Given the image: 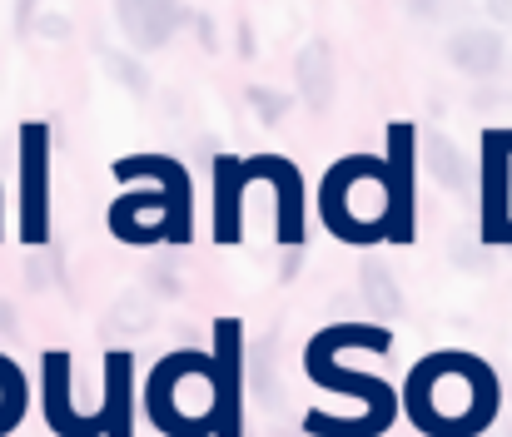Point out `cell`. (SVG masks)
Segmentation results:
<instances>
[{"label":"cell","instance_id":"10","mask_svg":"<svg viewBox=\"0 0 512 437\" xmlns=\"http://www.w3.org/2000/svg\"><path fill=\"white\" fill-rule=\"evenodd\" d=\"M115 328H130V333L150 328V303H145V298H125V303L115 308Z\"/></svg>","mask_w":512,"mask_h":437},{"label":"cell","instance_id":"4","mask_svg":"<svg viewBox=\"0 0 512 437\" xmlns=\"http://www.w3.org/2000/svg\"><path fill=\"white\" fill-rule=\"evenodd\" d=\"M423 164H428V174L443 189H463L468 184V159H463V149L453 145L443 130H428L423 135Z\"/></svg>","mask_w":512,"mask_h":437},{"label":"cell","instance_id":"1","mask_svg":"<svg viewBox=\"0 0 512 437\" xmlns=\"http://www.w3.org/2000/svg\"><path fill=\"white\" fill-rule=\"evenodd\" d=\"M115 20L135 50H160L179 30L184 10H179V0H115Z\"/></svg>","mask_w":512,"mask_h":437},{"label":"cell","instance_id":"7","mask_svg":"<svg viewBox=\"0 0 512 437\" xmlns=\"http://www.w3.org/2000/svg\"><path fill=\"white\" fill-rule=\"evenodd\" d=\"M105 70L120 80V85H130V95H150V75L130 60V55H115V50H105Z\"/></svg>","mask_w":512,"mask_h":437},{"label":"cell","instance_id":"8","mask_svg":"<svg viewBox=\"0 0 512 437\" xmlns=\"http://www.w3.org/2000/svg\"><path fill=\"white\" fill-rule=\"evenodd\" d=\"M249 105H254V115H259L264 125H279V120H284V110H289V100H284L279 90H264V85H254V90H249Z\"/></svg>","mask_w":512,"mask_h":437},{"label":"cell","instance_id":"2","mask_svg":"<svg viewBox=\"0 0 512 437\" xmlns=\"http://www.w3.org/2000/svg\"><path fill=\"white\" fill-rule=\"evenodd\" d=\"M448 60H453V70H463V75H473V80H488V75L503 70L508 45H503L498 30H488V25H468V30H458V35L448 40Z\"/></svg>","mask_w":512,"mask_h":437},{"label":"cell","instance_id":"3","mask_svg":"<svg viewBox=\"0 0 512 437\" xmlns=\"http://www.w3.org/2000/svg\"><path fill=\"white\" fill-rule=\"evenodd\" d=\"M294 80H299V95L314 105V110H329L334 100V85H339V65H334V45L329 40H309L294 60Z\"/></svg>","mask_w":512,"mask_h":437},{"label":"cell","instance_id":"9","mask_svg":"<svg viewBox=\"0 0 512 437\" xmlns=\"http://www.w3.org/2000/svg\"><path fill=\"white\" fill-rule=\"evenodd\" d=\"M125 373H130V363L115 358L110 363V418H115V433H125Z\"/></svg>","mask_w":512,"mask_h":437},{"label":"cell","instance_id":"12","mask_svg":"<svg viewBox=\"0 0 512 437\" xmlns=\"http://www.w3.org/2000/svg\"><path fill=\"white\" fill-rule=\"evenodd\" d=\"M488 15L493 20H512V0H488Z\"/></svg>","mask_w":512,"mask_h":437},{"label":"cell","instance_id":"5","mask_svg":"<svg viewBox=\"0 0 512 437\" xmlns=\"http://www.w3.org/2000/svg\"><path fill=\"white\" fill-rule=\"evenodd\" d=\"M363 293H368V303H378V308H388V313H398V308H403L398 279H393L378 259H363Z\"/></svg>","mask_w":512,"mask_h":437},{"label":"cell","instance_id":"11","mask_svg":"<svg viewBox=\"0 0 512 437\" xmlns=\"http://www.w3.org/2000/svg\"><path fill=\"white\" fill-rule=\"evenodd\" d=\"M413 5V15H423V20H438L443 15V0H408Z\"/></svg>","mask_w":512,"mask_h":437},{"label":"cell","instance_id":"6","mask_svg":"<svg viewBox=\"0 0 512 437\" xmlns=\"http://www.w3.org/2000/svg\"><path fill=\"white\" fill-rule=\"evenodd\" d=\"M25 229L40 234V145L25 149Z\"/></svg>","mask_w":512,"mask_h":437}]
</instances>
